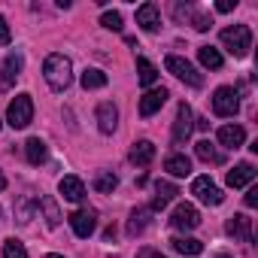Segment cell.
<instances>
[{"label": "cell", "mask_w": 258, "mask_h": 258, "mask_svg": "<svg viewBox=\"0 0 258 258\" xmlns=\"http://www.w3.org/2000/svg\"><path fill=\"white\" fill-rule=\"evenodd\" d=\"M58 191H61L64 201H70V204H79V201L85 198V185H82L79 176H64V179L58 182Z\"/></svg>", "instance_id": "obj_16"}, {"label": "cell", "mask_w": 258, "mask_h": 258, "mask_svg": "<svg viewBox=\"0 0 258 258\" xmlns=\"http://www.w3.org/2000/svg\"><path fill=\"white\" fill-rule=\"evenodd\" d=\"M164 170H167L170 176H188V173H191V161H188L185 155H170V158L164 161Z\"/></svg>", "instance_id": "obj_24"}, {"label": "cell", "mask_w": 258, "mask_h": 258, "mask_svg": "<svg viewBox=\"0 0 258 258\" xmlns=\"http://www.w3.org/2000/svg\"><path fill=\"white\" fill-rule=\"evenodd\" d=\"M152 158H155V146H152L149 140H137V143L131 146V161H134L137 167H149Z\"/></svg>", "instance_id": "obj_19"}, {"label": "cell", "mask_w": 258, "mask_h": 258, "mask_svg": "<svg viewBox=\"0 0 258 258\" xmlns=\"http://www.w3.org/2000/svg\"><path fill=\"white\" fill-rule=\"evenodd\" d=\"M137 73H140V85L143 88H152L155 79H158V70H155V64L149 58H137Z\"/></svg>", "instance_id": "obj_22"}, {"label": "cell", "mask_w": 258, "mask_h": 258, "mask_svg": "<svg viewBox=\"0 0 258 258\" xmlns=\"http://www.w3.org/2000/svg\"><path fill=\"white\" fill-rule=\"evenodd\" d=\"M7 121L16 127V131H22V127H28V124L34 121V100H31V94H16V97L10 100Z\"/></svg>", "instance_id": "obj_3"}, {"label": "cell", "mask_w": 258, "mask_h": 258, "mask_svg": "<svg viewBox=\"0 0 258 258\" xmlns=\"http://www.w3.org/2000/svg\"><path fill=\"white\" fill-rule=\"evenodd\" d=\"M170 225L179 228V231H191V228L201 225V213L191 204H176L173 207V216H170Z\"/></svg>", "instance_id": "obj_8"}, {"label": "cell", "mask_w": 258, "mask_h": 258, "mask_svg": "<svg viewBox=\"0 0 258 258\" xmlns=\"http://www.w3.org/2000/svg\"><path fill=\"white\" fill-rule=\"evenodd\" d=\"M195 152H198V158H201V161H207V164H222V161H225V155H222L210 140H201V143L195 146Z\"/></svg>", "instance_id": "obj_23"}, {"label": "cell", "mask_w": 258, "mask_h": 258, "mask_svg": "<svg viewBox=\"0 0 258 258\" xmlns=\"http://www.w3.org/2000/svg\"><path fill=\"white\" fill-rule=\"evenodd\" d=\"M216 258H231V255H216Z\"/></svg>", "instance_id": "obj_39"}, {"label": "cell", "mask_w": 258, "mask_h": 258, "mask_svg": "<svg viewBox=\"0 0 258 258\" xmlns=\"http://www.w3.org/2000/svg\"><path fill=\"white\" fill-rule=\"evenodd\" d=\"M0 46H10V25L4 16H0Z\"/></svg>", "instance_id": "obj_34"}, {"label": "cell", "mask_w": 258, "mask_h": 258, "mask_svg": "<svg viewBox=\"0 0 258 258\" xmlns=\"http://www.w3.org/2000/svg\"><path fill=\"white\" fill-rule=\"evenodd\" d=\"M167 70L176 76V79H182L185 85H191V88H201L204 85V73H198V67L191 64V61H185V58H179V55H167Z\"/></svg>", "instance_id": "obj_4"}, {"label": "cell", "mask_w": 258, "mask_h": 258, "mask_svg": "<svg viewBox=\"0 0 258 258\" xmlns=\"http://www.w3.org/2000/svg\"><path fill=\"white\" fill-rule=\"evenodd\" d=\"M137 25H140L146 34H155V31L161 28V13H158V7H155V4H143V7L137 10Z\"/></svg>", "instance_id": "obj_13"}, {"label": "cell", "mask_w": 258, "mask_h": 258, "mask_svg": "<svg viewBox=\"0 0 258 258\" xmlns=\"http://www.w3.org/2000/svg\"><path fill=\"white\" fill-rule=\"evenodd\" d=\"M255 179V167L249 164V161H243V164H237L234 170H228V185L231 188H243V185H249Z\"/></svg>", "instance_id": "obj_17"}, {"label": "cell", "mask_w": 258, "mask_h": 258, "mask_svg": "<svg viewBox=\"0 0 258 258\" xmlns=\"http://www.w3.org/2000/svg\"><path fill=\"white\" fill-rule=\"evenodd\" d=\"M191 195L201 201V204H210V207H219L222 201H225V195H222V188L210 179V176H198L195 182H191Z\"/></svg>", "instance_id": "obj_6"}, {"label": "cell", "mask_w": 258, "mask_h": 258, "mask_svg": "<svg viewBox=\"0 0 258 258\" xmlns=\"http://www.w3.org/2000/svg\"><path fill=\"white\" fill-rule=\"evenodd\" d=\"M43 76H46V82H49L52 91H67L70 82H73V64H70V58H64L58 52L49 55L46 64H43Z\"/></svg>", "instance_id": "obj_1"}, {"label": "cell", "mask_w": 258, "mask_h": 258, "mask_svg": "<svg viewBox=\"0 0 258 258\" xmlns=\"http://www.w3.org/2000/svg\"><path fill=\"white\" fill-rule=\"evenodd\" d=\"M4 188H7V176H4V173H0V191H4Z\"/></svg>", "instance_id": "obj_37"}, {"label": "cell", "mask_w": 258, "mask_h": 258, "mask_svg": "<svg viewBox=\"0 0 258 258\" xmlns=\"http://www.w3.org/2000/svg\"><path fill=\"white\" fill-rule=\"evenodd\" d=\"M22 67H25V58L19 52H10L0 64V88H10L19 76H22Z\"/></svg>", "instance_id": "obj_9"}, {"label": "cell", "mask_w": 258, "mask_h": 258, "mask_svg": "<svg viewBox=\"0 0 258 258\" xmlns=\"http://www.w3.org/2000/svg\"><path fill=\"white\" fill-rule=\"evenodd\" d=\"M222 46H225L234 58H246L249 49H252V31H249L246 25L225 28V31H222Z\"/></svg>", "instance_id": "obj_2"}, {"label": "cell", "mask_w": 258, "mask_h": 258, "mask_svg": "<svg viewBox=\"0 0 258 258\" xmlns=\"http://www.w3.org/2000/svg\"><path fill=\"white\" fill-rule=\"evenodd\" d=\"M149 216H152V210H149V207H137V210L131 213V222H127V234H131V237L143 234V231H146V225H149Z\"/></svg>", "instance_id": "obj_21"}, {"label": "cell", "mask_w": 258, "mask_h": 258, "mask_svg": "<svg viewBox=\"0 0 258 258\" xmlns=\"http://www.w3.org/2000/svg\"><path fill=\"white\" fill-rule=\"evenodd\" d=\"M246 207H258V188H249L246 191Z\"/></svg>", "instance_id": "obj_36"}, {"label": "cell", "mask_w": 258, "mask_h": 258, "mask_svg": "<svg viewBox=\"0 0 258 258\" xmlns=\"http://www.w3.org/2000/svg\"><path fill=\"white\" fill-rule=\"evenodd\" d=\"M4 258H28L25 243H19V240H7V243H4Z\"/></svg>", "instance_id": "obj_31"}, {"label": "cell", "mask_w": 258, "mask_h": 258, "mask_svg": "<svg viewBox=\"0 0 258 258\" xmlns=\"http://www.w3.org/2000/svg\"><path fill=\"white\" fill-rule=\"evenodd\" d=\"M176 195H179V188H176L173 182H155V201H152L149 210H164Z\"/></svg>", "instance_id": "obj_20"}, {"label": "cell", "mask_w": 258, "mask_h": 258, "mask_svg": "<svg viewBox=\"0 0 258 258\" xmlns=\"http://www.w3.org/2000/svg\"><path fill=\"white\" fill-rule=\"evenodd\" d=\"M115 185H118V176H115L112 170H100V173L94 176V191H100V195H112Z\"/></svg>", "instance_id": "obj_26"}, {"label": "cell", "mask_w": 258, "mask_h": 258, "mask_svg": "<svg viewBox=\"0 0 258 258\" xmlns=\"http://www.w3.org/2000/svg\"><path fill=\"white\" fill-rule=\"evenodd\" d=\"M149 258H161V255H149Z\"/></svg>", "instance_id": "obj_40"}, {"label": "cell", "mask_w": 258, "mask_h": 258, "mask_svg": "<svg viewBox=\"0 0 258 258\" xmlns=\"http://www.w3.org/2000/svg\"><path fill=\"white\" fill-rule=\"evenodd\" d=\"M234 7H237V0H219V4H216V10H219V13H231Z\"/></svg>", "instance_id": "obj_35"}, {"label": "cell", "mask_w": 258, "mask_h": 258, "mask_svg": "<svg viewBox=\"0 0 258 258\" xmlns=\"http://www.w3.org/2000/svg\"><path fill=\"white\" fill-rule=\"evenodd\" d=\"M191 127H195V115H191V106L188 103H179L176 106V121H173V143L182 146L191 134Z\"/></svg>", "instance_id": "obj_7"}, {"label": "cell", "mask_w": 258, "mask_h": 258, "mask_svg": "<svg viewBox=\"0 0 258 258\" xmlns=\"http://www.w3.org/2000/svg\"><path fill=\"white\" fill-rule=\"evenodd\" d=\"M70 228L76 237H91L94 228H97V213L94 210H76L70 213Z\"/></svg>", "instance_id": "obj_10"}, {"label": "cell", "mask_w": 258, "mask_h": 258, "mask_svg": "<svg viewBox=\"0 0 258 258\" xmlns=\"http://www.w3.org/2000/svg\"><path fill=\"white\" fill-rule=\"evenodd\" d=\"M219 143L225 149H240L246 143V131H243L240 124H222L219 127Z\"/></svg>", "instance_id": "obj_15"}, {"label": "cell", "mask_w": 258, "mask_h": 258, "mask_svg": "<svg viewBox=\"0 0 258 258\" xmlns=\"http://www.w3.org/2000/svg\"><path fill=\"white\" fill-rule=\"evenodd\" d=\"M94 115H97V127H100L103 134H112L115 127H118V109H115L109 100H103V103L97 106V112H94Z\"/></svg>", "instance_id": "obj_14"}, {"label": "cell", "mask_w": 258, "mask_h": 258, "mask_svg": "<svg viewBox=\"0 0 258 258\" xmlns=\"http://www.w3.org/2000/svg\"><path fill=\"white\" fill-rule=\"evenodd\" d=\"M100 25H103L106 31H121V13H115V10L103 13V16H100Z\"/></svg>", "instance_id": "obj_32"}, {"label": "cell", "mask_w": 258, "mask_h": 258, "mask_svg": "<svg viewBox=\"0 0 258 258\" xmlns=\"http://www.w3.org/2000/svg\"><path fill=\"white\" fill-rule=\"evenodd\" d=\"M40 207H43V216H46V225L49 228H58L61 225V210L52 198H40Z\"/></svg>", "instance_id": "obj_29"}, {"label": "cell", "mask_w": 258, "mask_h": 258, "mask_svg": "<svg viewBox=\"0 0 258 258\" xmlns=\"http://www.w3.org/2000/svg\"><path fill=\"white\" fill-rule=\"evenodd\" d=\"M213 112H216V115H222V118H231V115H237V112H240L237 91H234V88H228V85L216 88V94H213Z\"/></svg>", "instance_id": "obj_5"}, {"label": "cell", "mask_w": 258, "mask_h": 258, "mask_svg": "<svg viewBox=\"0 0 258 258\" xmlns=\"http://www.w3.org/2000/svg\"><path fill=\"white\" fill-rule=\"evenodd\" d=\"M106 85V73L103 70H85L82 73V88L85 91H94V88H103Z\"/></svg>", "instance_id": "obj_30"}, {"label": "cell", "mask_w": 258, "mask_h": 258, "mask_svg": "<svg viewBox=\"0 0 258 258\" xmlns=\"http://www.w3.org/2000/svg\"><path fill=\"white\" fill-rule=\"evenodd\" d=\"M25 155H28L31 164H43V161H46V143H43L40 137H31V140L25 143Z\"/></svg>", "instance_id": "obj_25"}, {"label": "cell", "mask_w": 258, "mask_h": 258, "mask_svg": "<svg viewBox=\"0 0 258 258\" xmlns=\"http://www.w3.org/2000/svg\"><path fill=\"white\" fill-rule=\"evenodd\" d=\"M170 243H173V249L182 252V255H201V252H204V243L195 240V237H173Z\"/></svg>", "instance_id": "obj_27"}, {"label": "cell", "mask_w": 258, "mask_h": 258, "mask_svg": "<svg viewBox=\"0 0 258 258\" xmlns=\"http://www.w3.org/2000/svg\"><path fill=\"white\" fill-rule=\"evenodd\" d=\"M198 61H201L204 67H210V70H219V67H222V55H219V49H213V46H201V49H198Z\"/></svg>", "instance_id": "obj_28"}, {"label": "cell", "mask_w": 258, "mask_h": 258, "mask_svg": "<svg viewBox=\"0 0 258 258\" xmlns=\"http://www.w3.org/2000/svg\"><path fill=\"white\" fill-rule=\"evenodd\" d=\"M16 216H19V222H22V225H28V222L34 219V207H31V201H28V198H22V201H19Z\"/></svg>", "instance_id": "obj_33"}, {"label": "cell", "mask_w": 258, "mask_h": 258, "mask_svg": "<svg viewBox=\"0 0 258 258\" xmlns=\"http://www.w3.org/2000/svg\"><path fill=\"white\" fill-rule=\"evenodd\" d=\"M176 19H188V22L195 25V31H210V28H213L210 16H207V13H198L195 7H176Z\"/></svg>", "instance_id": "obj_18"}, {"label": "cell", "mask_w": 258, "mask_h": 258, "mask_svg": "<svg viewBox=\"0 0 258 258\" xmlns=\"http://www.w3.org/2000/svg\"><path fill=\"white\" fill-rule=\"evenodd\" d=\"M46 258H64V255H55V252H52V255H46Z\"/></svg>", "instance_id": "obj_38"}, {"label": "cell", "mask_w": 258, "mask_h": 258, "mask_svg": "<svg viewBox=\"0 0 258 258\" xmlns=\"http://www.w3.org/2000/svg\"><path fill=\"white\" fill-rule=\"evenodd\" d=\"M167 97H170V94H167V88H149V91L140 97V115H143V118L155 115V112L167 103Z\"/></svg>", "instance_id": "obj_11"}, {"label": "cell", "mask_w": 258, "mask_h": 258, "mask_svg": "<svg viewBox=\"0 0 258 258\" xmlns=\"http://www.w3.org/2000/svg\"><path fill=\"white\" fill-rule=\"evenodd\" d=\"M225 231H228L234 240H243V243H249V240H252V219H249V216H243V213H234V216L228 219Z\"/></svg>", "instance_id": "obj_12"}]
</instances>
